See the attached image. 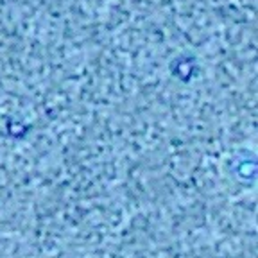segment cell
<instances>
[{"label": "cell", "instance_id": "obj_1", "mask_svg": "<svg viewBox=\"0 0 258 258\" xmlns=\"http://www.w3.org/2000/svg\"><path fill=\"white\" fill-rule=\"evenodd\" d=\"M231 171L237 180L242 183H255L258 178V161L253 152L242 151L231 161Z\"/></svg>", "mask_w": 258, "mask_h": 258}, {"label": "cell", "instance_id": "obj_3", "mask_svg": "<svg viewBox=\"0 0 258 258\" xmlns=\"http://www.w3.org/2000/svg\"><path fill=\"white\" fill-rule=\"evenodd\" d=\"M7 133H9V136H13V138H23L25 134H27V131H29V128L23 122H20V120H14V119H11V120H7Z\"/></svg>", "mask_w": 258, "mask_h": 258}, {"label": "cell", "instance_id": "obj_2", "mask_svg": "<svg viewBox=\"0 0 258 258\" xmlns=\"http://www.w3.org/2000/svg\"><path fill=\"white\" fill-rule=\"evenodd\" d=\"M171 70L176 77L187 83V81H190L194 72H195V64H194L192 58H178V60L171 64Z\"/></svg>", "mask_w": 258, "mask_h": 258}]
</instances>
